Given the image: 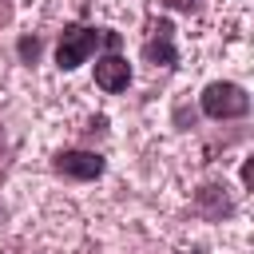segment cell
I'll list each match as a JSON object with an SVG mask.
<instances>
[{"mask_svg":"<svg viewBox=\"0 0 254 254\" xmlns=\"http://www.w3.org/2000/svg\"><path fill=\"white\" fill-rule=\"evenodd\" d=\"M95 83L103 91H127L131 87V64L119 56V52H107L103 60H95Z\"/></svg>","mask_w":254,"mask_h":254,"instance_id":"5b68a950","label":"cell"},{"mask_svg":"<svg viewBox=\"0 0 254 254\" xmlns=\"http://www.w3.org/2000/svg\"><path fill=\"white\" fill-rule=\"evenodd\" d=\"M103 44V28H83V24H67L60 32L56 44V67L60 71H75L79 64H87L95 56V48Z\"/></svg>","mask_w":254,"mask_h":254,"instance_id":"6da1fadb","label":"cell"},{"mask_svg":"<svg viewBox=\"0 0 254 254\" xmlns=\"http://www.w3.org/2000/svg\"><path fill=\"white\" fill-rule=\"evenodd\" d=\"M16 52H20V60H24V64H36V60H40V52H44V44H40V36H20Z\"/></svg>","mask_w":254,"mask_h":254,"instance_id":"52a82bcc","label":"cell"},{"mask_svg":"<svg viewBox=\"0 0 254 254\" xmlns=\"http://www.w3.org/2000/svg\"><path fill=\"white\" fill-rule=\"evenodd\" d=\"M52 167L64 175V179H79V183H91V179H99L103 171H107V159L99 155V151H60L56 159H52Z\"/></svg>","mask_w":254,"mask_h":254,"instance_id":"3957f363","label":"cell"},{"mask_svg":"<svg viewBox=\"0 0 254 254\" xmlns=\"http://www.w3.org/2000/svg\"><path fill=\"white\" fill-rule=\"evenodd\" d=\"M143 60L151 67H175L179 52H175V24L171 20H155L151 24V40L143 44Z\"/></svg>","mask_w":254,"mask_h":254,"instance_id":"277c9868","label":"cell"},{"mask_svg":"<svg viewBox=\"0 0 254 254\" xmlns=\"http://www.w3.org/2000/svg\"><path fill=\"white\" fill-rule=\"evenodd\" d=\"M194 206H198V214H202V218H210V222H218V218H230V214H234V202L226 198V187H214V183L198 187Z\"/></svg>","mask_w":254,"mask_h":254,"instance_id":"8992f818","label":"cell"},{"mask_svg":"<svg viewBox=\"0 0 254 254\" xmlns=\"http://www.w3.org/2000/svg\"><path fill=\"white\" fill-rule=\"evenodd\" d=\"M198 103H202V115H206V119H242V115L250 111L246 87H238V83H230V79L206 83L202 95H198Z\"/></svg>","mask_w":254,"mask_h":254,"instance_id":"7a4b0ae2","label":"cell"},{"mask_svg":"<svg viewBox=\"0 0 254 254\" xmlns=\"http://www.w3.org/2000/svg\"><path fill=\"white\" fill-rule=\"evenodd\" d=\"M167 8H175V12H194L198 0H167Z\"/></svg>","mask_w":254,"mask_h":254,"instance_id":"ba28073f","label":"cell"},{"mask_svg":"<svg viewBox=\"0 0 254 254\" xmlns=\"http://www.w3.org/2000/svg\"><path fill=\"white\" fill-rule=\"evenodd\" d=\"M87 131H91V135H103V131H107V115H95V119H91V127H87Z\"/></svg>","mask_w":254,"mask_h":254,"instance_id":"9c48e42d","label":"cell"},{"mask_svg":"<svg viewBox=\"0 0 254 254\" xmlns=\"http://www.w3.org/2000/svg\"><path fill=\"white\" fill-rule=\"evenodd\" d=\"M238 179H242V187H250V159H242V171H238Z\"/></svg>","mask_w":254,"mask_h":254,"instance_id":"30bf717a","label":"cell"}]
</instances>
